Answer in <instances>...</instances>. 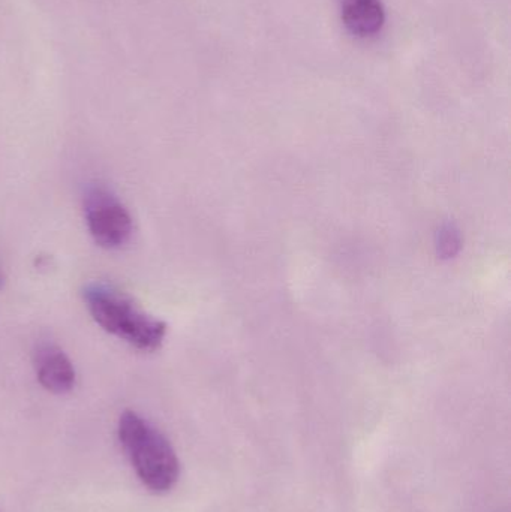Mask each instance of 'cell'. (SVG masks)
<instances>
[{"label":"cell","mask_w":511,"mask_h":512,"mask_svg":"<svg viewBox=\"0 0 511 512\" xmlns=\"http://www.w3.org/2000/svg\"><path fill=\"white\" fill-rule=\"evenodd\" d=\"M83 295L90 315L107 333L138 351L153 352L161 348L167 325L141 312L125 294L104 283H90Z\"/></svg>","instance_id":"1"},{"label":"cell","mask_w":511,"mask_h":512,"mask_svg":"<svg viewBox=\"0 0 511 512\" xmlns=\"http://www.w3.org/2000/svg\"><path fill=\"white\" fill-rule=\"evenodd\" d=\"M119 441L141 483L153 493H167L176 486L180 463L168 439L144 418L125 411L119 420Z\"/></svg>","instance_id":"2"},{"label":"cell","mask_w":511,"mask_h":512,"mask_svg":"<svg viewBox=\"0 0 511 512\" xmlns=\"http://www.w3.org/2000/svg\"><path fill=\"white\" fill-rule=\"evenodd\" d=\"M87 228L96 245L104 249H120L134 233L131 215L122 201L102 186L87 191L84 198Z\"/></svg>","instance_id":"3"},{"label":"cell","mask_w":511,"mask_h":512,"mask_svg":"<svg viewBox=\"0 0 511 512\" xmlns=\"http://www.w3.org/2000/svg\"><path fill=\"white\" fill-rule=\"evenodd\" d=\"M35 370L39 384L53 394H66L74 388L75 369L59 346L45 343L35 352Z\"/></svg>","instance_id":"4"},{"label":"cell","mask_w":511,"mask_h":512,"mask_svg":"<svg viewBox=\"0 0 511 512\" xmlns=\"http://www.w3.org/2000/svg\"><path fill=\"white\" fill-rule=\"evenodd\" d=\"M342 20L353 35L369 38L383 29L386 11L381 0H344Z\"/></svg>","instance_id":"5"},{"label":"cell","mask_w":511,"mask_h":512,"mask_svg":"<svg viewBox=\"0 0 511 512\" xmlns=\"http://www.w3.org/2000/svg\"><path fill=\"white\" fill-rule=\"evenodd\" d=\"M437 254L444 259L455 258L462 248L461 234L455 225H443L435 236Z\"/></svg>","instance_id":"6"},{"label":"cell","mask_w":511,"mask_h":512,"mask_svg":"<svg viewBox=\"0 0 511 512\" xmlns=\"http://www.w3.org/2000/svg\"><path fill=\"white\" fill-rule=\"evenodd\" d=\"M3 285H5V274H3L2 267H0V289H3Z\"/></svg>","instance_id":"7"}]
</instances>
